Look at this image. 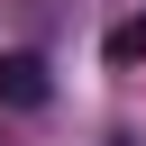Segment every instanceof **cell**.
I'll use <instances>...</instances> for the list:
<instances>
[{
  "instance_id": "cell-1",
  "label": "cell",
  "mask_w": 146,
  "mask_h": 146,
  "mask_svg": "<svg viewBox=\"0 0 146 146\" xmlns=\"http://www.w3.org/2000/svg\"><path fill=\"white\" fill-rule=\"evenodd\" d=\"M55 100V73H46V55H27V46H0V110H46Z\"/></svg>"
},
{
  "instance_id": "cell-2",
  "label": "cell",
  "mask_w": 146,
  "mask_h": 146,
  "mask_svg": "<svg viewBox=\"0 0 146 146\" xmlns=\"http://www.w3.org/2000/svg\"><path fill=\"white\" fill-rule=\"evenodd\" d=\"M100 64H110V73H128V64H146V9H128V18H119V27L100 36Z\"/></svg>"
}]
</instances>
